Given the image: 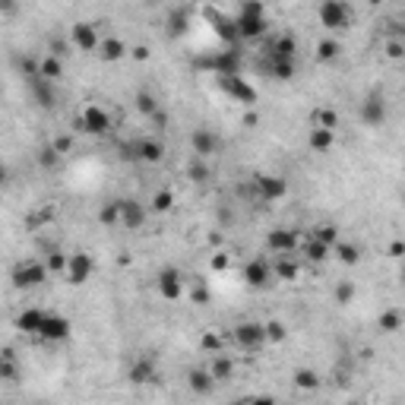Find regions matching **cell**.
Instances as JSON below:
<instances>
[{
  "label": "cell",
  "mask_w": 405,
  "mask_h": 405,
  "mask_svg": "<svg viewBox=\"0 0 405 405\" xmlns=\"http://www.w3.org/2000/svg\"><path fill=\"white\" fill-rule=\"evenodd\" d=\"M234 26H238V35L244 42L263 38L269 29V20H266V10H263L260 0H244L240 3V13L234 16Z\"/></svg>",
  "instance_id": "6da1fadb"
},
{
  "label": "cell",
  "mask_w": 405,
  "mask_h": 405,
  "mask_svg": "<svg viewBox=\"0 0 405 405\" xmlns=\"http://www.w3.org/2000/svg\"><path fill=\"white\" fill-rule=\"evenodd\" d=\"M197 70H206L213 76H234L240 73V51L228 45L225 51H215L209 57H197Z\"/></svg>",
  "instance_id": "7a4b0ae2"
},
{
  "label": "cell",
  "mask_w": 405,
  "mask_h": 405,
  "mask_svg": "<svg viewBox=\"0 0 405 405\" xmlns=\"http://www.w3.org/2000/svg\"><path fill=\"white\" fill-rule=\"evenodd\" d=\"M73 127L79 133H89V137H105V133L111 130V114L102 105H86V108L73 117Z\"/></svg>",
  "instance_id": "3957f363"
},
{
  "label": "cell",
  "mask_w": 405,
  "mask_h": 405,
  "mask_svg": "<svg viewBox=\"0 0 405 405\" xmlns=\"http://www.w3.org/2000/svg\"><path fill=\"white\" fill-rule=\"evenodd\" d=\"M231 339L238 349L244 351H260L263 345L269 342L266 339V323H257V320H240L238 326L231 330Z\"/></svg>",
  "instance_id": "277c9868"
},
{
  "label": "cell",
  "mask_w": 405,
  "mask_h": 405,
  "mask_svg": "<svg viewBox=\"0 0 405 405\" xmlns=\"http://www.w3.org/2000/svg\"><path fill=\"white\" fill-rule=\"evenodd\" d=\"M250 193H254V199H260V203H275V199H282L289 193V181L279 178V174H254Z\"/></svg>",
  "instance_id": "5b68a950"
},
{
  "label": "cell",
  "mask_w": 405,
  "mask_h": 405,
  "mask_svg": "<svg viewBox=\"0 0 405 405\" xmlns=\"http://www.w3.org/2000/svg\"><path fill=\"white\" fill-rule=\"evenodd\" d=\"M316 16H320V26L326 32H342V29H349V20H351L345 0H320Z\"/></svg>",
  "instance_id": "8992f818"
},
{
  "label": "cell",
  "mask_w": 405,
  "mask_h": 405,
  "mask_svg": "<svg viewBox=\"0 0 405 405\" xmlns=\"http://www.w3.org/2000/svg\"><path fill=\"white\" fill-rule=\"evenodd\" d=\"M215 86H219V89L225 92L231 102H240V105H247V108H254V105H257V89L240 73H234V76H215Z\"/></svg>",
  "instance_id": "52a82bcc"
},
{
  "label": "cell",
  "mask_w": 405,
  "mask_h": 405,
  "mask_svg": "<svg viewBox=\"0 0 405 405\" xmlns=\"http://www.w3.org/2000/svg\"><path fill=\"white\" fill-rule=\"evenodd\" d=\"M48 275H51L48 263L26 260V263H20V266L13 269V285H16V289H38V285L48 282Z\"/></svg>",
  "instance_id": "ba28073f"
},
{
  "label": "cell",
  "mask_w": 405,
  "mask_h": 405,
  "mask_svg": "<svg viewBox=\"0 0 405 405\" xmlns=\"http://www.w3.org/2000/svg\"><path fill=\"white\" fill-rule=\"evenodd\" d=\"M155 291H158V298H165V301H181V298H184V275H181L174 266L158 269Z\"/></svg>",
  "instance_id": "9c48e42d"
},
{
  "label": "cell",
  "mask_w": 405,
  "mask_h": 405,
  "mask_svg": "<svg viewBox=\"0 0 405 405\" xmlns=\"http://www.w3.org/2000/svg\"><path fill=\"white\" fill-rule=\"evenodd\" d=\"M70 42H73L76 51L92 54V51H98V45H102V35H98L95 22H73V26H70Z\"/></svg>",
  "instance_id": "30bf717a"
},
{
  "label": "cell",
  "mask_w": 405,
  "mask_h": 405,
  "mask_svg": "<svg viewBox=\"0 0 405 405\" xmlns=\"http://www.w3.org/2000/svg\"><path fill=\"white\" fill-rule=\"evenodd\" d=\"M92 269H95V263H92V257L86 254V250H76V254H70V263H67V282L70 285H86V282L92 279Z\"/></svg>",
  "instance_id": "8fae6325"
},
{
  "label": "cell",
  "mask_w": 405,
  "mask_h": 405,
  "mask_svg": "<svg viewBox=\"0 0 405 405\" xmlns=\"http://www.w3.org/2000/svg\"><path fill=\"white\" fill-rule=\"evenodd\" d=\"M266 247L273 250L275 257H279V254H295V250L301 247V238H298L295 228H273V231L266 234Z\"/></svg>",
  "instance_id": "7c38bea8"
},
{
  "label": "cell",
  "mask_w": 405,
  "mask_h": 405,
  "mask_svg": "<svg viewBox=\"0 0 405 405\" xmlns=\"http://www.w3.org/2000/svg\"><path fill=\"white\" fill-rule=\"evenodd\" d=\"M70 333H73V323L67 320L63 314H48L42 323V333H38V339H45V342H67Z\"/></svg>",
  "instance_id": "4fadbf2b"
},
{
  "label": "cell",
  "mask_w": 405,
  "mask_h": 405,
  "mask_svg": "<svg viewBox=\"0 0 405 405\" xmlns=\"http://www.w3.org/2000/svg\"><path fill=\"white\" fill-rule=\"evenodd\" d=\"M127 380H130L133 386H146V383H155L158 380V364H155V358H149V355H139L137 361L127 367Z\"/></svg>",
  "instance_id": "5bb4252c"
},
{
  "label": "cell",
  "mask_w": 405,
  "mask_h": 405,
  "mask_svg": "<svg viewBox=\"0 0 405 405\" xmlns=\"http://www.w3.org/2000/svg\"><path fill=\"white\" fill-rule=\"evenodd\" d=\"M146 215H149V209H146L139 199H133V197L121 199V225H124L127 231H139V228L146 225Z\"/></svg>",
  "instance_id": "9a60e30c"
},
{
  "label": "cell",
  "mask_w": 405,
  "mask_h": 405,
  "mask_svg": "<svg viewBox=\"0 0 405 405\" xmlns=\"http://www.w3.org/2000/svg\"><path fill=\"white\" fill-rule=\"evenodd\" d=\"M29 92H32V98H35L38 108H45V111L57 108V89H54L51 79H45V76H32V79H29Z\"/></svg>",
  "instance_id": "2e32d148"
},
{
  "label": "cell",
  "mask_w": 405,
  "mask_h": 405,
  "mask_svg": "<svg viewBox=\"0 0 405 405\" xmlns=\"http://www.w3.org/2000/svg\"><path fill=\"white\" fill-rule=\"evenodd\" d=\"M361 121L367 127H383L386 121V98L380 92H371V95L361 102Z\"/></svg>",
  "instance_id": "e0dca14e"
},
{
  "label": "cell",
  "mask_w": 405,
  "mask_h": 405,
  "mask_svg": "<svg viewBox=\"0 0 405 405\" xmlns=\"http://www.w3.org/2000/svg\"><path fill=\"white\" fill-rule=\"evenodd\" d=\"M187 386H190V392H197V396H209V392L219 386V380L213 377L209 367H190V371H187Z\"/></svg>",
  "instance_id": "ac0fdd59"
},
{
  "label": "cell",
  "mask_w": 405,
  "mask_h": 405,
  "mask_svg": "<svg viewBox=\"0 0 405 405\" xmlns=\"http://www.w3.org/2000/svg\"><path fill=\"white\" fill-rule=\"evenodd\" d=\"M190 149L197 152L199 158H209L219 152V137H215L213 130H206V127H197V130L190 133Z\"/></svg>",
  "instance_id": "d6986e66"
},
{
  "label": "cell",
  "mask_w": 405,
  "mask_h": 405,
  "mask_svg": "<svg viewBox=\"0 0 405 405\" xmlns=\"http://www.w3.org/2000/svg\"><path fill=\"white\" fill-rule=\"evenodd\" d=\"M162 158H165V143H162V139H152V137L137 139V162H143V165H158Z\"/></svg>",
  "instance_id": "ffe728a7"
},
{
  "label": "cell",
  "mask_w": 405,
  "mask_h": 405,
  "mask_svg": "<svg viewBox=\"0 0 405 405\" xmlns=\"http://www.w3.org/2000/svg\"><path fill=\"white\" fill-rule=\"evenodd\" d=\"M269 279H275V275H273V266H269L266 260H250L247 266H244V282H247L250 289H266Z\"/></svg>",
  "instance_id": "44dd1931"
},
{
  "label": "cell",
  "mask_w": 405,
  "mask_h": 405,
  "mask_svg": "<svg viewBox=\"0 0 405 405\" xmlns=\"http://www.w3.org/2000/svg\"><path fill=\"white\" fill-rule=\"evenodd\" d=\"M95 54L102 57V63H117V61H124V57L130 54V48H127V42L108 35V38H102V45H98Z\"/></svg>",
  "instance_id": "7402d4cb"
},
{
  "label": "cell",
  "mask_w": 405,
  "mask_h": 405,
  "mask_svg": "<svg viewBox=\"0 0 405 405\" xmlns=\"http://www.w3.org/2000/svg\"><path fill=\"white\" fill-rule=\"evenodd\" d=\"M301 254H304V260H307V263L320 266V263H326L333 257V247H330V244H323L320 238H314V234H310L307 240H301Z\"/></svg>",
  "instance_id": "603a6c76"
},
{
  "label": "cell",
  "mask_w": 405,
  "mask_h": 405,
  "mask_svg": "<svg viewBox=\"0 0 405 405\" xmlns=\"http://www.w3.org/2000/svg\"><path fill=\"white\" fill-rule=\"evenodd\" d=\"M48 316V310H38V307H26L20 316H16V330L29 333V336H38L42 333V323Z\"/></svg>",
  "instance_id": "cb8c5ba5"
},
{
  "label": "cell",
  "mask_w": 405,
  "mask_h": 405,
  "mask_svg": "<svg viewBox=\"0 0 405 405\" xmlns=\"http://www.w3.org/2000/svg\"><path fill=\"white\" fill-rule=\"evenodd\" d=\"M307 146H310V152H320V155L330 152L336 146V130H330V127H310Z\"/></svg>",
  "instance_id": "d4e9b609"
},
{
  "label": "cell",
  "mask_w": 405,
  "mask_h": 405,
  "mask_svg": "<svg viewBox=\"0 0 405 405\" xmlns=\"http://www.w3.org/2000/svg\"><path fill=\"white\" fill-rule=\"evenodd\" d=\"M209 22H213L215 35H219L222 42L234 45V42L240 38V35H238V26H234V20H228V16H222V13H215V10H209Z\"/></svg>",
  "instance_id": "484cf974"
},
{
  "label": "cell",
  "mask_w": 405,
  "mask_h": 405,
  "mask_svg": "<svg viewBox=\"0 0 405 405\" xmlns=\"http://www.w3.org/2000/svg\"><path fill=\"white\" fill-rule=\"evenodd\" d=\"M209 371L219 383H228V380H234V358L225 355V351H215L213 361H209Z\"/></svg>",
  "instance_id": "4316f807"
},
{
  "label": "cell",
  "mask_w": 405,
  "mask_h": 405,
  "mask_svg": "<svg viewBox=\"0 0 405 405\" xmlns=\"http://www.w3.org/2000/svg\"><path fill=\"white\" fill-rule=\"evenodd\" d=\"M266 73L279 83H291L295 79V61H285V57H266Z\"/></svg>",
  "instance_id": "83f0119b"
},
{
  "label": "cell",
  "mask_w": 405,
  "mask_h": 405,
  "mask_svg": "<svg viewBox=\"0 0 405 405\" xmlns=\"http://www.w3.org/2000/svg\"><path fill=\"white\" fill-rule=\"evenodd\" d=\"M298 273H301V266H298V260H291V254H279L273 263V275L279 282H295Z\"/></svg>",
  "instance_id": "f1b7e54d"
},
{
  "label": "cell",
  "mask_w": 405,
  "mask_h": 405,
  "mask_svg": "<svg viewBox=\"0 0 405 405\" xmlns=\"http://www.w3.org/2000/svg\"><path fill=\"white\" fill-rule=\"evenodd\" d=\"M402 326H405V314H402V310H396V307L383 310V314L377 316V330L383 333V336H396Z\"/></svg>",
  "instance_id": "f546056e"
},
{
  "label": "cell",
  "mask_w": 405,
  "mask_h": 405,
  "mask_svg": "<svg viewBox=\"0 0 405 405\" xmlns=\"http://www.w3.org/2000/svg\"><path fill=\"white\" fill-rule=\"evenodd\" d=\"M295 54H298L295 35H279V38H273V45L266 51V57H285V61H295Z\"/></svg>",
  "instance_id": "4dcf8cb0"
},
{
  "label": "cell",
  "mask_w": 405,
  "mask_h": 405,
  "mask_svg": "<svg viewBox=\"0 0 405 405\" xmlns=\"http://www.w3.org/2000/svg\"><path fill=\"white\" fill-rule=\"evenodd\" d=\"M38 76H45V79H51V83H57V79L63 76V57H57V54L38 57Z\"/></svg>",
  "instance_id": "1f68e13d"
},
{
  "label": "cell",
  "mask_w": 405,
  "mask_h": 405,
  "mask_svg": "<svg viewBox=\"0 0 405 405\" xmlns=\"http://www.w3.org/2000/svg\"><path fill=\"white\" fill-rule=\"evenodd\" d=\"M333 257H336L342 266H358V263H361V247L351 244V240H339L336 247H333Z\"/></svg>",
  "instance_id": "d6a6232c"
},
{
  "label": "cell",
  "mask_w": 405,
  "mask_h": 405,
  "mask_svg": "<svg viewBox=\"0 0 405 405\" xmlns=\"http://www.w3.org/2000/svg\"><path fill=\"white\" fill-rule=\"evenodd\" d=\"M339 54H342V45H339L336 38H330V35H326V38H320V42H316V48H314V57L320 63H333Z\"/></svg>",
  "instance_id": "836d02e7"
},
{
  "label": "cell",
  "mask_w": 405,
  "mask_h": 405,
  "mask_svg": "<svg viewBox=\"0 0 405 405\" xmlns=\"http://www.w3.org/2000/svg\"><path fill=\"white\" fill-rule=\"evenodd\" d=\"M98 222H102V228L121 225V199H108V203L98 209Z\"/></svg>",
  "instance_id": "e575fe53"
},
{
  "label": "cell",
  "mask_w": 405,
  "mask_h": 405,
  "mask_svg": "<svg viewBox=\"0 0 405 405\" xmlns=\"http://www.w3.org/2000/svg\"><path fill=\"white\" fill-rule=\"evenodd\" d=\"M291 383L298 386V390H316V386H320V374L316 371H310V367H298L295 374H291Z\"/></svg>",
  "instance_id": "d590c367"
},
{
  "label": "cell",
  "mask_w": 405,
  "mask_h": 405,
  "mask_svg": "<svg viewBox=\"0 0 405 405\" xmlns=\"http://www.w3.org/2000/svg\"><path fill=\"white\" fill-rule=\"evenodd\" d=\"M174 203H178V199H174V193L168 190V187H165V190H155V193H152V213H158V215L171 213Z\"/></svg>",
  "instance_id": "8d00e7d4"
},
{
  "label": "cell",
  "mask_w": 405,
  "mask_h": 405,
  "mask_svg": "<svg viewBox=\"0 0 405 405\" xmlns=\"http://www.w3.org/2000/svg\"><path fill=\"white\" fill-rule=\"evenodd\" d=\"M187 178H190L193 181V184H206V181L209 178H213V171H209V165H206V162H203V158H193V162H190V165H187Z\"/></svg>",
  "instance_id": "74e56055"
},
{
  "label": "cell",
  "mask_w": 405,
  "mask_h": 405,
  "mask_svg": "<svg viewBox=\"0 0 405 405\" xmlns=\"http://www.w3.org/2000/svg\"><path fill=\"white\" fill-rule=\"evenodd\" d=\"M310 121H314V127H330V130H336V127H339V111L336 108H316Z\"/></svg>",
  "instance_id": "f35d334b"
},
{
  "label": "cell",
  "mask_w": 405,
  "mask_h": 405,
  "mask_svg": "<svg viewBox=\"0 0 405 405\" xmlns=\"http://www.w3.org/2000/svg\"><path fill=\"white\" fill-rule=\"evenodd\" d=\"M133 102H137V111H139V114H143V117H152V114H155V111H158V98L152 95L149 89L137 92V98H133Z\"/></svg>",
  "instance_id": "ab89813d"
},
{
  "label": "cell",
  "mask_w": 405,
  "mask_h": 405,
  "mask_svg": "<svg viewBox=\"0 0 405 405\" xmlns=\"http://www.w3.org/2000/svg\"><path fill=\"white\" fill-rule=\"evenodd\" d=\"M38 165L45 168V171H54L57 165H61V152L54 149V146H42V149H38Z\"/></svg>",
  "instance_id": "60d3db41"
},
{
  "label": "cell",
  "mask_w": 405,
  "mask_h": 405,
  "mask_svg": "<svg viewBox=\"0 0 405 405\" xmlns=\"http://www.w3.org/2000/svg\"><path fill=\"white\" fill-rule=\"evenodd\" d=\"M314 238H320L323 244H330V247H336V244H339V228L333 225V222H320V225L314 228Z\"/></svg>",
  "instance_id": "b9f144b4"
},
{
  "label": "cell",
  "mask_w": 405,
  "mask_h": 405,
  "mask_svg": "<svg viewBox=\"0 0 405 405\" xmlns=\"http://www.w3.org/2000/svg\"><path fill=\"white\" fill-rule=\"evenodd\" d=\"M383 54H386V61H405V42L402 38H386V45H383Z\"/></svg>",
  "instance_id": "7bdbcfd3"
},
{
  "label": "cell",
  "mask_w": 405,
  "mask_h": 405,
  "mask_svg": "<svg viewBox=\"0 0 405 405\" xmlns=\"http://www.w3.org/2000/svg\"><path fill=\"white\" fill-rule=\"evenodd\" d=\"M45 263H48V269H51V273H67L70 257H67V254H61V250H57V247H51V250H48V257H45Z\"/></svg>",
  "instance_id": "ee69618b"
},
{
  "label": "cell",
  "mask_w": 405,
  "mask_h": 405,
  "mask_svg": "<svg viewBox=\"0 0 405 405\" xmlns=\"http://www.w3.org/2000/svg\"><path fill=\"white\" fill-rule=\"evenodd\" d=\"M0 380H7V383H13L16 380V364H13V351H3V358H0Z\"/></svg>",
  "instance_id": "f6af8a7d"
},
{
  "label": "cell",
  "mask_w": 405,
  "mask_h": 405,
  "mask_svg": "<svg viewBox=\"0 0 405 405\" xmlns=\"http://www.w3.org/2000/svg\"><path fill=\"white\" fill-rule=\"evenodd\" d=\"M199 349L209 351V355H215V351H225V342H222L219 333H206V336L199 339Z\"/></svg>",
  "instance_id": "bcb514c9"
},
{
  "label": "cell",
  "mask_w": 405,
  "mask_h": 405,
  "mask_svg": "<svg viewBox=\"0 0 405 405\" xmlns=\"http://www.w3.org/2000/svg\"><path fill=\"white\" fill-rule=\"evenodd\" d=\"M285 336H289L285 323H279V320H269L266 323V339H269V342H285Z\"/></svg>",
  "instance_id": "7dc6e473"
},
{
  "label": "cell",
  "mask_w": 405,
  "mask_h": 405,
  "mask_svg": "<svg viewBox=\"0 0 405 405\" xmlns=\"http://www.w3.org/2000/svg\"><path fill=\"white\" fill-rule=\"evenodd\" d=\"M355 301V282H339L336 285V304H351Z\"/></svg>",
  "instance_id": "c3c4849f"
},
{
  "label": "cell",
  "mask_w": 405,
  "mask_h": 405,
  "mask_svg": "<svg viewBox=\"0 0 405 405\" xmlns=\"http://www.w3.org/2000/svg\"><path fill=\"white\" fill-rule=\"evenodd\" d=\"M209 269H213V273H228V269H231V257H228L225 250L213 254L209 257Z\"/></svg>",
  "instance_id": "681fc988"
},
{
  "label": "cell",
  "mask_w": 405,
  "mask_h": 405,
  "mask_svg": "<svg viewBox=\"0 0 405 405\" xmlns=\"http://www.w3.org/2000/svg\"><path fill=\"white\" fill-rule=\"evenodd\" d=\"M184 32H187V16L184 13L168 16V35H184Z\"/></svg>",
  "instance_id": "f907efd6"
},
{
  "label": "cell",
  "mask_w": 405,
  "mask_h": 405,
  "mask_svg": "<svg viewBox=\"0 0 405 405\" xmlns=\"http://www.w3.org/2000/svg\"><path fill=\"white\" fill-rule=\"evenodd\" d=\"M70 48H73V42H63V38H57V35L48 42V54H57V57H67Z\"/></svg>",
  "instance_id": "816d5d0a"
},
{
  "label": "cell",
  "mask_w": 405,
  "mask_h": 405,
  "mask_svg": "<svg viewBox=\"0 0 405 405\" xmlns=\"http://www.w3.org/2000/svg\"><path fill=\"white\" fill-rule=\"evenodd\" d=\"M386 257H390V260H405V240L402 238L390 240V244H386Z\"/></svg>",
  "instance_id": "f5cc1de1"
},
{
  "label": "cell",
  "mask_w": 405,
  "mask_h": 405,
  "mask_svg": "<svg viewBox=\"0 0 405 405\" xmlns=\"http://www.w3.org/2000/svg\"><path fill=\"white\" fill-rule=\"evenodd\" d=\"M20 67H22V73H26V79L38 76V61H35V57H22V61H20Z\"/></svg>",
  "instance_id": "db71d44e"
},
{
  "label": "cell",
  "mask_w": 405,
  "mask_h": 405,
  "mask_svg": "<svg viewBox=\"0 0 405 405\" xmlns=\"http://www.w3.org/2000/svg\"><path fill=\"white\" fill-rule=\"evenodd\" d=\"M130 57H133V61H139V63H146V61L152 57V51L146 48V45H133V48H130Z\"/></svg>",
  "instance_id": "11a10c76"
},
{
  "label": "cell",
  "mask_w": 405,
  "mask_h": 405,
  "mask_svg": "<svg viewBox=\"0 0 405 405\" xmlns=\"http://www.w3.org/2000/svg\"><path fill=\"white\" fill-rule=\"evenodd\" d=\"M193 304H209V289H206V285H203V282H199V285H197V289H193Z\"/></svg>",
  "instance_id": "9f6ffc18"
},
{
  "label": "cell",
  "mask_w": 405,
  "mask_h": 405,
  "mask_svg": "<svg viewBox=\"0 0 405 405\" xmlns=\"http://www.w3.org/2000/svg\"><path fill=\"white\" fill-rule=\"evenodd\" d=\"M51 146H54V149L63 155V152L73 149V137H57V139H51Z\"/></svg>",
  "instance_id": "6f0895ef"
},
{
  "label": "cell",
  "mask_w": 405,
  "mask_h": 405,
  "mask_svg": "<svg viewBox=\"0 0 405 405\" xmlns=\"http://www.w3.org/2000/svg\"><path fill=\"white\" fill-rule=\"evenodd\" d=\"M240 124L247 127V130H254V127H260V114H257V111H247V114L240 117Z\"/></svg>",
  "instance_id": "680465c9"
},
{
  "label": "cell",
  "mask_w": 405,
  "mask_h": 405,
  "mask_svg": "<svg viewBox=\"0 0 405 405\" xmlns=\"http://www.w3.org/2000/svg\"><path fill=\"white\" fill-rule=\"evenodd\" d=\"M390 35H392V38H402V42H405V20L390 22Z\"/></svg>",
  "instance_id": "91938a15"
},
{
  "label": "cell",
  "mask_w": 405,
  "mask_h": 405,
  "mask_svg": "<svg viewBox=\"0 0 405 405\" xmlns=\"http://www.w3.org/2000/svg\"><path fill=\"white\" fill-rule=\"evenodd\" d=\"M149 121H152V124H155V127H158V130H165V124H168V117H165V114H162V111H155V114H152V117H149Z\"/></svg>",
  "instance_id": "94428289"
},
{
  "label": "cell",
  "mask_w": 405,
  "mask_h": 405,
  "mask_svg": "<svg viewBox=\"0 0 405 405\" xmlns=\"http://www.w3.org/2000/svg\"><path fill=\"white\" fill-rule=\"evenodd\" d=\"M0 7H3V13H13V0H0Z\"/></svg>",
  "instance_id": "6125c7cd"
},
{
  "label": "cell",
  "mask_w": 405,
  "mask_h": 405,
  "mask_svg": "<svg viewBox=\"0 0 405 405\" xmlns=\"http://www.w3.org/2000/svg\"><path fill=\"white\" fill-rule=\"evenodd\" d=\"M399 263H402V269H399V279L405 282V260H399Z\"/></svg>",
  "instance_id": "be15d7a7"
},
{
  "label": "cell",
  "mask_w": 405,
  "mask_h": 405,
  "mask_svg": "<svg viewBox=\"0 0 405 405\" xmlns=\"http://www.w3.org/2000/svg\"><path fill=\"white\" fill-rule=\"evenodd\" d=\"M143 3H146V7H155V3H158V0H143Z\"/></svg>",
  "instance_id": "e7e4bbea"
}]
</instances>
